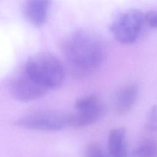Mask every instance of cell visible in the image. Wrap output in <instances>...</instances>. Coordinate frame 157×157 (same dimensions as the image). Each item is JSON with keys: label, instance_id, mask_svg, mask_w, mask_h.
Segmentation results:
<instances>
[{"label": "cell", "instance_id": "277c9868", "mask_svg": "<svg viewBox=\"0 0 157 157\" xmlns=\"http://www.w3.org/2000/svg\"><path fill=\"white\" fill-rule=\"evenodd\" d=\"M75 112L69 115V126L82 128L96 123L105 112V107L94 94L78 99L74 105Z\"/></svg>", "mask_w": 157, "mask_h": 157}, {"label": "cell", "instance_id": "9c48e42d", "mask_svg": "<svg viewBox=\"0 0 157 157\" xmlns=\"http://www.w3.org/2000/svg\"><path fill=\"white\" fill-rule=\"evenodd\" d=\"M108 157H128L126 132L123 128L112 129L108 139Z\"/></svg>", "mask_w": 157, "mask_h": 157}, {"label": "cell", "instance_id": "7a4b0ae2", "mask_svg": "<svg viewBox=\"0 0 157 157\" xmlns=\"http://www.w3.org/2000/svg\"><path fill=\"white\" fill-rule=\"evenodd\" d=\"M23 67L35 82L48 91L59 86L64 78L62 62L49 53L42 52L33 55Z\"/></svg>", "mask_w": 157, "mask_h": 157}, {"label": "cell", "instance_id": "52a82bcc", "mask_svg": "<svg viewBox=\"0 0 157 157\" xmlns=\"http://www.w3.org/2000/svg\"><path fill=\"white\" fill-rule=\"evenodd\" d=\"M50 7L48 1H26L22 6L25 18L31 25L39 26L47 20Z\"/></svg>", "mask_w": 157, "mask_h": 157}, {"label": "cell", "instance_id": "6da1fadb", "mask_svg": "<svg viewBox=\"0 0 157 157\" xmlns=\"http://www.w3.org/2000/svg\"><path fill=\"white\" fill-rule=\"evenodd\" d=\"M62 50L74 67L85 72L98 68L107 55L102 38L88 29H78L69 34L63 40Z\"/></svg>", "mask_w": 157, "mask_h": 157}, {"label": "cell", "instance_id": "30bf717a", "mask_svg": "<svg viewBox=\"0 0 157 157\" xmlns=\"http://www.w3.org/2000/svg\"><path fill=\"white\" fill-rule=\"evenodd\" d=\"M131 157H157V141L146 139L132 150Z\"/></svg>", "mask_w": 157, "mask_h": 157}, {"label": "cell", "instance_id": "7c38bea8", "mask_svg": "<svg viewBox=\"0 0 157 157\" xmlns=\"http://www.w3.org/2000/svg\"><path fill=\"white\" fill-rule=\"evenodd\" d=\"M85 157H108L101 147L96 143L90 144L85 150Z\"/></svg>", "mask_w": 157, "mask_h": 157}, {"label": "cell", "instance_id": "4fadbf2b", "mask_svg": "<svg viewBox=\"0 0 157 157\" xmlns=\"http://www.w3.org/2000/svg\"><path fill=\"white\" fill-rule=\"evenodd\" d=\"M145 21L150 27L157 29V11L149 10L145 13Z\"/></svg>", "mask_w": 157, "mask_h": 157}, {"label": "cell", "instance_id": "8fae6325", "mask_svg": "<svg viewBox=\"0 0 157 157\" xmlns=\"http://www.w3.org/2000/svg\"><path fill=\"white\" fill-rule=\"evenodd\" d=\"M146 128L150 131L157 132V104L149 111L146 121Z\"/></svg>", "mask_w": 157, "mask_h": 157}, {"label": "cell", "instance_id": "5b68a950", "mask_svg": "<svg viewBox=\"0 0 157 157\" xmlns=\"http://www.w3.org/2000/svg\"><path fill=\"white\" fill-rule=\"evenodd\" d=\"M15 124L32 130L58 131L69 126V115L50 111L34 112L18 118Z\"/></svg>", "mask_w": 157, "mask_h": 157}, {"label": "cell", "instance_id": "ba28073f", "mask_svg": "<svg viewBox=\"0 0 157 157\" xmlns=\"http://www.w3.org/2000/svg\"><path fill=\"white\" fill-rule=\"evenodd\" d=\"M139 94V87L136 83H129L121 87L117 93L115 110L117 115L127 114L134 105Z\"/></svg>", "mask_w": 157, "mask_h": 157}, {"label": "cell", "instance_id": "8992f818", "mask_svg": "<svg viewBox=\"0 0 157 157\" xmlns=\"http://www.w3.org/2000/svg\"><path fill=\"white\" fill-rule=\"evenodd\" d=\"M8 88L15 99L22 102L39 99L48 91L35 82L23 67L10 77L8 82Z\"/></svg>", "mask_w": 157, "mask_h": 157}, {"label": "cell", "instance_id": "3957f363", "mask_svg": "<svg viewBox=\"0 0 157 157\" xmlns=\"http://www.w3.org/2000/svg\"><path fill=\"white\" fill-rule=\"evenodd\" d=\"M144 22V13L138 9H128L115 18L110 30L118 42L130 44L137 39Z\"/></svg>", "mask_w": 157, "mask_h": 157}]
</instances>
